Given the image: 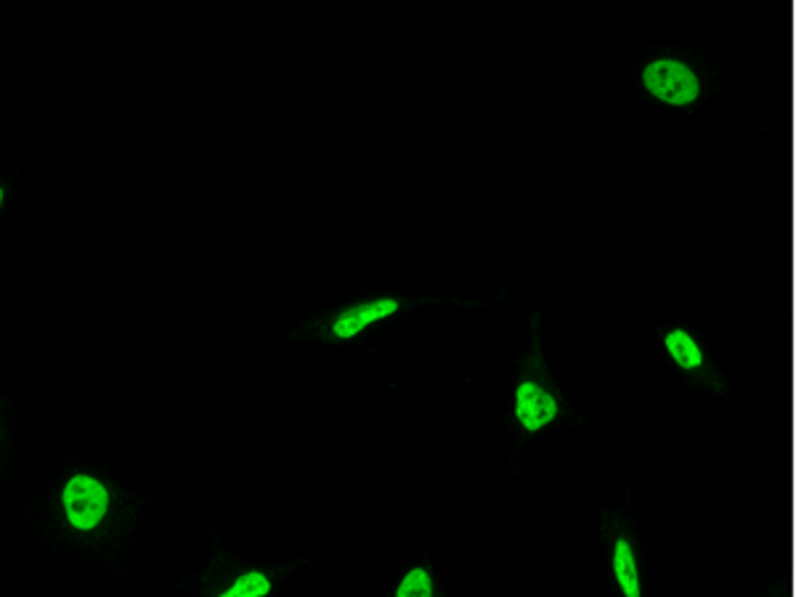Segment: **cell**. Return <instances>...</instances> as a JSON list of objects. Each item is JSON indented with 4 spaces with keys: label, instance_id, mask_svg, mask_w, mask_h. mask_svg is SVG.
Listing matches in <instances>:
<instances>
[{
    "label": "cell",
    "instance_id": "4",
    "mask_svg": "<svg viewBox=\"0 0 796 597\" xmlns=\"http://www.w3.org/2000/svg\"><path fill=\"white\" fill-rule=\"evenodd\" d=\"M398 311V300H375V303H364V306H356V308H349L345 313H340L338 322L332 324V335L345 340V338H353L358 335L362 330H367L369 324L375 322H383L385 317H390V313Z\"/></svg>",
    "mask_w": 796,
    "mask_h": 597
},
{
    "label": "cell",
    "instance_id": "1",
    "mask_svg": "<svg viewBox=\"0 0 796 597\" xmlns=\"http://www.w3.org/2000/svg\"><path fill=\"white\" fill-rule=\"evenodd\" d=\"M643 82L656 99L674 107L693 104V101L698 99V91H701L696 73H693L690 67H685L683 62H672V59L648 64L643 73Z\"/></svg>",
    "mask_w": 796,
    "mask_h": 597
},
{
    "label": "cell",
    "instance_id": "2",
    "mask_svg": "<svg viewBox=\"0 0 796 597\" xmlns=\"http://www.w3.org/2000/svg\"><path fill=\"white\" fill-rule=\"evenodd\" d=\"M109 507V494L91 475H75L64 489V510L69 523L80 531H91L101 523Z\"/></svg>",
    "mask_w": 796,
    "mask_h": 597
},
{
    "label": "cell",
    "instance_id": "9",
    "mask_svg": "<svg viewBox=\"0 0 796 597\" xmlns=\"http://www.w3.org/2000/svg\"><path fill=\"white\" fill-rule=\"evenodd\" d=\"M0 202H3V189H0Z\"/></svg>",
    "mask_w": 796,
    "mask_h": 597
},
{
    "label": "cell",
    "instance_id": "8",
    "mask_svg": "<svg viewBox=\"0 0 796 597\" xmlns=\"http://www.w3.org/2000/svg\"><path fill=\"white\" fill-rule=\"evenodd\" d=\"M396 597H433V584H430V576L425 568H414L403 576V582L398 584Z\"/></svg>",
    "mask_w": 796,
    "mask_h": 597
},
{
    "label": "cell",
    "instance_id": "5",
    "mask_svg": "<svg viewBox=\"0 0 796 597\" xmlns=\"http://www.w3.org/2000/svg\"><path fill=\"white\" fill-rule=\"evenodd\" d=\"M613 574L624 597H640L638 561H634L632 544H629L627 539H619L613 548Z\"/></svg>",
    "mask_w": 796,
    "mask_h": 597
},
{
    "label": "cell",
    "instance_id": "6",
    "mask_svg": "<svg viewBox=\"0 0 796 597\" xmlns=\"http://www.w3.org/2000/svg\"><path fill=\"white\" fill-rule=\"evenodd\" d=\"M666 351L672 353V358L683 369H696L704 364V353L698 349V343L683 330H674L666 335Z\"/></svg>",
    "mask_w": 796,
    "mask_h": 597
},
{
    "label": "cell",
    "instance_id": "3",
    "mask_svg": "<svg viewBox=\"0 0 796 597\" xmlns=\"http://www.w3.org/2000/svg\"><path fill=\"white\" fill-rule=\"evenodd\" d=\"M516 414L526 430H539L555 420L557 403L537 383H523L516 394Z\"/></svg>",
    "mask_w": 796,
    "mask_h": 597
},
{
    "label": "cell",
    "instance_id": "7",
    "mask_svg": "<svg viewBox=\"0 0 796 597\" xmlns=\"http://www.w3.org/2000/svg\"><path fill=\"white\" fill-rule=\"evenodd\" d=\"M268 593H272V582L258 574V571H253V574L240 576L234 587L226 589L221 597H266Z\"/></svg>",
    "mask_w": 796,
    "mask_h": 597
}]
</instances>
